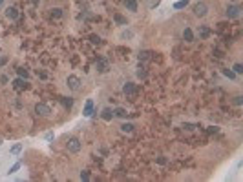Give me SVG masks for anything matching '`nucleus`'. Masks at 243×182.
<instances>
[{"instance_id":"6e6552de","label":"nucleus","mask_w":243,"mask_h":182,"mask_svg":"<svg viewBox=\"0 0 243 182\" xmlns=\"http://www.w3.org/2000/svg\"><path fill=\"white\" fill-rule=\"evenodd\" d=\"M5 15H7V18L16 20V18H18V9H16V7H7V9H5Z\"/></svg>"},{"instance_id":"20e7f679","label":"nucleus","mask_w":243,"mask_h":182,"mask_svg":"<svg viewBox=\"0 0 243 182\" xmlns=\"http://www.w3.org/2000/svg\"><path fill=\"white\" fill-rule=\"evenodd\" d=\"M123 93H124V95H128V97H134V95L137 93V88H135V84H132V82H126V84L123 86Z\"/></svg>"},{"instance_id":"4468645a","label":"nucleus","mask_w":243,"mask_h":182,"mask_svg":"<svg viewBox=\"0 0 243 182\" xmlns=\"http://www.w3.org/2000/svg\"><path fill=\"white\" fill-rule=\"evenodd\" d=\"M20 166H22V162H15V164H13V166L9 168V171H7V173H9V175H13V173H16V171L20 170Z\"/></svg>"},{"instance_id":"393cba45","label":"nucleus","mask_w":243,"mask_h":182,"mask_svg":"<svg viewBox=\"0 0 243 182\" xmlns=\"http://www.w3.org/2000/svg\"><path fill=\"white\" fill-rule=\"evenodd\" d=\"M234 104H236V106H241L243 104V97H234Z\"/></svg>"},{"instance_id":"1a4fd4ad","label":"nucleus","mask_w":243,"mask_h":182,"mask_svg":"<svg viewBox=\"0 0 243 182\" xmlns=\"http://www.w3.org/2000/svg\"><path fill=\"white\" fill-rule=\"evenodd\" d=\"M183 38H185L187 42H192V40H194V35H192V29H190V27H187V29L183 31Z\"/></svg>"},{"instance_id":"ddd939ff","label":"nucleus","mask_w":243,"mask_h":182,"mask_svg":"<svg viewBox=\"0 0 243 182\" xmlns=\"http://www.w3.org/2000/svg\"><path fill=\"white\" fill-rule=\"evenodd\" d=\"M101 117H102L104 120H112V118H113V111H112V109H104Z\"/></svg>"},{"instance_id":"4be33fe9","label":"nucleus","mask_w":243,"mask_h":182,"mask_svg":"<svg viewBox=\"0 0 243 182\" xmlns=\"http://www.w3.org/2000/svg\"><path fill=\"white\" fill-rule=\"evenodd\" d=\"M223 75L229 77V78H234V77H236V73H234V71H229V69H223Z\"/></svg>"},{"instance_id":"f8f14e48","label":"nucleus","mask_w":243,"mask_h":182,"mask_svg":"<svg viewBox=\"0 0 243 182\" xmlns=\"http://www.w3.org/2000/svg\"><path fill=\"white\" fill-rule=\"evenodd\" d=\"M188 2H190V0H177V2L174 4V9H185V7L188 5Z\"/></svg>"},{"instance_id":"f3484780","label":"nucleus","mask_w":243,"mask_h":182,"mask_svg":"<svg viewBox=\"0 0 243 182\" xmlns=\"http://www.w3.org/2000/svg\"><path fill=\"white\" fill-rule=\"evenodd\" d=\"M20 151H22V144H15V146L11 148V153H13V155H18Z\"/></svg>"},{"instance_id":"5701e85b","label":"nucleus","mask_w":243,"mask_h":182,"mask_svg":"<svg viewBox=\"0 0 243 182\" xmlns=\"http://www.w3.org/2000/svg\"><path fill=\"white\" fill-rule=\"evenodd\" d=\"M90 42H91V44H99V42H101V38H99L97 35H91V36H90Z\"/></svg>"},{"instance_id":"9d476101","label":"nucleus","mask_w":243,"mask_h":182,"mask_svg":"<svg viewBox=\"0 0 243 182\" xmlns=\"http://www.w3.org/2000/svg\"><path fill=\"white\" fill-rule=\"evenodd\" d=\"M13 88H15L16 91H20V89H24V88H26V84H24V80H22V78H16V80H13Z\"/></svg>"},{"instance_id":"39448f33","label":"nucleus","mask_w":243,"mask_h":182,"mask_svg":"<svg viewBox=\"0 0 243 182\" xmlns=\"http://www.w3.org/2000/svg\"><path fill=\"white\" fill-rule=\"evenodd\" d=\"M93 108H95V102H93L91 98H88L86 104H84V111H82V115H84V117H91V115H93Z\"/></svg>"},{"instance_id":"a211bd4d","label":"nucleus","mask_w":243,"mask_h":182,"mask_svg":"<svg viewBox=\"0 0 243 182\" xmlns=\"http://www.w3.org/2000/svg\"><path fill=\"white\" fill-rule=\"evenodd\" d=\"M132 129H134L132 124H123V126H121V131H124V133H130Z\"/></svg>"},{"instance_id":"f03ea898","label":"nucleus","mask_w":243,"mask_h":182,"mask_svg":"<svg viewBox=\"0 0 243 182\" xmlns=\"http://www.w3.org/2000/svg\"><path fill=\"white\" fill-rule=\"evenodd\" d=\"M207 11H209L207 2H199V4H196V5H194V15H196V16H205V15H207Z\"/></svg>"},{"instance_id":"423d86ee","label":"nucleus","mask_w":243,"mask_h":182,"mask_svg":"<svg viewBox=\"0 0 243 182\" xmlns=\"http://www.w3.org/2000/svg\"><path fill=\"white\" fill-rule=\"evenodd\" d=\"M240 13H241L240 5H229L227 7V16L229 18H236V16H240Z\"/></svg>"},{"instance_id":"0eeeda50","label":"nucleus","mask_w":243,"mask_h":182,"mask_svg":"<svg viewBox=\"0 0 243 182\" xmlns=\"http://www.w3.org/2000/svg\"><path fill=\"white\" fill-rule=\"evenodd\" d=\"M79 84H80V80H79L75 75H70V77H68V86H70L73 91H77V89H79Z\"/></svg>"},{"instance_id":"b1692460","label":"nucleus","mask_w":243,"mask_h":182,"mask_svg":"<svg viewBox=\"0 0 243 182\" xmlns=\"http://www.w3.org/2000/svg\"><path fill=\"white\" fill-rule=\"evenodd\" d=\"M62 104H64L66 108H71V104H73V100H71V98H62Z\"/></svg>"},{"instance_id":"a878e982","label":"nucleus","mask_w":243,"mask_h":182,"mask_svg":"<svg viewBox=\"0 0 243 182\" xmlns=\"http://www.w3.org/2000/svg\"><path fill=\"white\" fill-rule=\"evenodd\" d=\"M80 179H82V180H88V179H90V173H88V171H80Z\"/></svg>"},{"instance_id":"dca6fc26","label":"nucleus","mask_w":243,"mask_h":182,"mask_svg":"<svg viewBox=\"0 0 243 182\" xmlns=\"http://www.w3.org/2000/svg\"><path fill=\"white\" fill-rule=\"evenodd\" d=\"M113 113H115V117H121V118H124V117H126V109H123V108H117Z\"/></svg>"},{"instance_id":"c85d7f7f","label":"nucleus","mask_w":243,"mask_h":182,"mask_svg":"<svg viewBox=\"0 0 243 182\" xmlns=\"http://www.w3.org/2000/svg\"><path fill=\"white\" fill-rule=\"evenodd\" d=\"M31 2H33V4H38V0H31Z\"/></svg>"},{"instance_id":"aec40b11","label":"nucleus","mask_w":243,"mask_h":182,"mask_svg":"<svg viewBox=\"0 0 243 182\" xmlns=\"http://www.w3.org/2000/svg\"><path fill=\"white\" fill-rule=\"evenodd\" d=\"M16 73H18V77H24V78H27V71H26L24 67H18V69H16Z\"/></svg>"},{"instance_id":"6ab92c4d","label":"nucleus","mask_w":243,"mask_h":182,"mask_svg":"<svg viewBox=\"0 0 243 182\" xmlns=\"http://www.w3.org/2000/svg\"><path fill=\"white\" fill-rule=\"evenodd\" d=\"M232 69H234V73H238V75H241V73H243V66H241V64H234V67H232Z\"/></svg>"},{"instance_id":"2eb2a0df","label":"nucleus","mask_w":243,"mask_h":182,"mask_svg":"<svg viewBox=\"0 0 243 182\" xmlns=\"http://www.w3.org/2000/svg\"><path fill=\"white\" fill-rule=\"evenodd\" d=\"M113 20H115L117 24H121V26H126V18L121 16V15H113Z\"/></svg>"},{"instance_id":"7ed1b4c3","label":"nucleus","mask_w":243,"mask_h":182,"mask_svg":"<svg viewBox=\"0 0 243 182\" xmlns=\"http://www.w3.org/2000/svg\"><path fill=\"white\" fill-rule=\"evenodd\" d=\"M35 113H37V115H40V117H48V115L51 113V109H49V106H46V104H42V102H40V104H37V106H35Z\"/></svg>"},{"instance_id":"9b49d317","label":"nucleus","mask_w":243,"mask_h":182,"mask_svg":"<svg viewBox=\"0 0 243 182\" xmlns=\"http://www.w3.org/2000/svg\"><path fill=\"white\" fill-rule=\"evenodd\" d=\"M124 5H126L130 11H134V13L137 11V2H135V0H124Z\"/></svg>"},{"instance_id":"bb28decb","label":"nucleus","mask_w":243,"mask_h":182,"mask_svg":"<svg viewBox=\"0 0 243 182\" xmlns=\"http://www.w3.org/2000/svg\"><path fill=\"white\" fill-rule=\"evenodd\" d=\"M201 35H203V36H209V29H207V27H203V29H201Z\"/></svg>"},{"instance_id":"f257e3e1","label":"nucleus","mask_w":243,"mask_h":182,"mask_svg":"<svg viewBox=\"0 0 243 182\" xmlns=\"http://www.w3.org/2000/svg\"><path fill=\"white\" fill-rule=\"evenodd\" d=\"M68 151H71V153H79L80 151V148H82V142L77 139V137H71L70 140H68Z\"/></svg>"},{"instance_id":"412c9836","label":"nucleus","mask_w":243,"mask_h":182,"mask_svg":"<svg viewBox=\"0 0 243 182\" xmlns=\"http://www.w3.org/2000/svg\"><path fill=\"white\" fill-rule=\"evenodd\" d=\"M51 15H53L55 18H60V16H62V9H53V11H51Z\"/></svg>"},{"instance_id":"cd10ccee","label":"nucleus","mask_w":243,"mask_h":182,"mask_svg":"<svg viewBox=\"0 0 243 182\" xmlns=\"http://www.w3.org/2000/svg\"><path fill=\"white\" fill-rule=\"evenodd\" d=\"M5 62H7V58H5V57H0V66H4Z\"/></svg>"}]
</instances>
